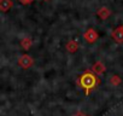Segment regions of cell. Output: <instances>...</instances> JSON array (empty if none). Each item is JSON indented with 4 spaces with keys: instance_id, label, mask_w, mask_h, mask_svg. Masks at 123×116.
<instances>
[{
    "instance_id": "obj_1",
    "label": "cell",
    "mask_w": 123,
    "mask_h": 116,
    "mask_svg": "<svg viewBox=\"0 0 123 116\" xmlns=\"http://www.w3.org/2000/svg\"><path fill=\"white\" fill-rule=\"evenodd\" d=\"M79 85L85 90L86 94H89V91L95 88L98 85H99V79L97 77L95 74L91 73V71H85L83 74H81L79 76V80H77Z\"/></svg>"
},
{
    "instance_id": "obj_3",
    "label": "cell",
    "mask_w": 123,
    "mask_h": 116,
    "mask_svg": "<svg viewBox=\"0 0 123 116\" xmlns=\"http://www.w3.org/2000/svg\"><path fill=\"white\" fill-rule=\"evenodd\" d=\"M112 38H113V40L117 41V42H122V41H123V30H122L121 27L117 28V29L112 33Z\"/></svg>"
},
{
    "instance_id": "obj_5",
    "label": "cell",
    "mask_w": 123,
    "mask_h": 116,
    "mask_svg": "<svg viewBox=\"0 0 123 116\" xmlns=\"http://www.w3.org/2000/svg\"><path fill=\"white\" fill-rule=\"evenodd\" d=\"M74 116H86V115H83L82 112H77L76 115H74Z\"/></svg>"
},
{
    "instance_id": "obj_6",
    "label": "cell",
    "mask_w": 123,
    "mask_h": 116,
    "mask_svg": "<svg viewBox=\"0 0 123 116\" xmlns=\"http://www.w3.org/2000/svg\"><path fill=\"white\" fill-rule=\"evenodd\" d=\"M23 3H31V1H34V0H22Z\"/></svg>"
},
{
    "instance_id": "obj_4",
    "label": "cell",
    "mask_w": 123,
    "mask_h": 116,
    "mask_svg": "<svg viewBox=\"0 0 123 116\" xmlns=\"http://www.w3.org/2000/svg\"><path fill=\"white\" fill-rule=\"evenodd\" d=\"M93 70L97 71V73H103V71H105V67L101 63H97V64L93 65Z\"/></svg>"
},
{
    "instance_id": "obj_2",
    "label": "cell",
    "mask_w": 123,
    "mask_h": 116,
    "mask_svg": "<svg viewBox=\"0 0 123 116\" xmlns=\"http://www.w3.org/2000/svg\"><path fill=\"white\" fill-rule=\"evenodd\" d=\"M83 36H85V39H86L88 42H91V44H92V42H94V41L98 39V34H97L93 29H91V28H89V29L83 34Z\"/></svg>"
},
{
    "instance_id": "obj_7",
    "label": "cell",
    "mask_w": 123,
    "mask_h": 116,
    "mask_svg": "<svg viewBox=\"0 0 123 116\" xmlns=\"http://www.w3.org/2000/svg\"><path fill=\"white\" fill-rule=\"evenodd\" d=\"M121 28H122V30H123V27H121Z\"/></svg>"
}]
</instances>
